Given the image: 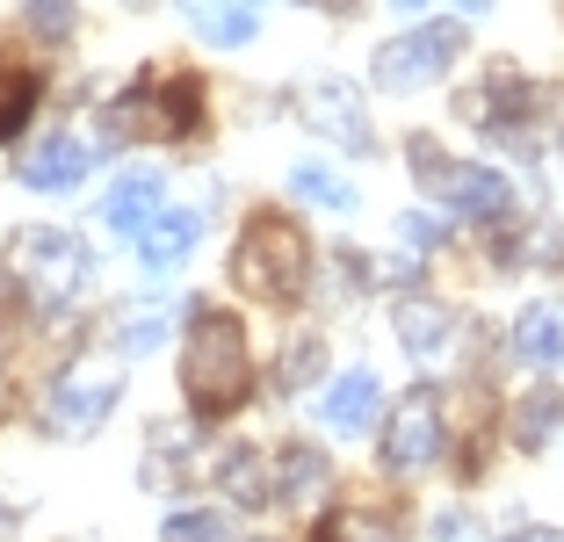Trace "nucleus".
Here are the masks:
<instances>
[{"instance_id": "obj_13", "label": "nucleus", "mask_w": 564, "mask_h": 542, "mask_svg": "<svg viewBox=\"0 0 564 542\" xmlns=\"http://www.w3.org/2000/svg\"><path fill=\"white\" fill-rule=\"evenodd\" d=\"M196 231H203V210H160L138 231V268L145 275H174L188 261V247H196Z\"/></svg>"}, {"instance_id": "obj_6", "label": "nucleus", "mask_w": 564, "mask_h": 542, "mask_svg": "<svg viewBox=\"0 0 564 542\" xmlns=\"http://www.w3.org/2000/svg\"><path fill=\"white\" fill-rule=\"evenodd\" d=\"M117 398H123V369L117 361H73L66 377L51 383V398H44V427L58 434V442H87V434L117 412Z\"/></svg>"}, {"instance_id": "obj_18", "label": "nucleus", "mask_w": 564, "mask_h": 542, "mask_svg": "<svg viewBox=\"0 0 564 542\" xmlns=\"http://www.w3.org/2000/svg\"><path fill=\"white\" fill-rule=\"evenodd\" d=\"M290 196H304L312 210H355V188L333 166H318V160H297L290 166Z\"/></svg>"}, {"instance_id": "obj_5", "label": "nucleus", "mask_w": 564, "mask_h": 542, "mask_svg": "<svg viewBox=\"0 0 564 542\" xmlns=\"http://www.w3.org/2000/svg\"><path fill=\"white\" fill-rule=\"evenodd\" d=\"M456 51H464V22H420V30L377 44L369 80H377L383 95H413V87H434L448 66H456Z\"/></svg>"}, {"instance_id": "obj_2", "label": "nucleus", "mask_w": 564, "mask_h": 542, "mask_svg": "<svg viewBox=\"0 0 564 542\" xmlns=\"http://www.w3.org/2000/svg\"><path fill=\"white\" fill-rule=\"evenodd\" d=\"M232 282L247 296H261V304H297L304 282H312V239H304L297 217L253 210L232 247Z\"/></svg>"}, {"instance_id": "obj_25", "label": "nucleus", "mask_w": 564, "mask_h": 542, "mask_svg": "<svg viewBox=\"0 0 564 542\" xmlns=\"http://www.w3.org/2000/svg\"><path fill=\"white\" fill-rule=\"evenodd\" d=\"M30 22H36V36H73V0H30Z\"/></svg>"}, {"instance_id": "obj_16", "label": "nucleus", "mask_w": 564, "mask_h": 542, "mask_svg": "<svg viewBox=\"0 0 564 542\" xmlns=\"http://www.w3.org/2000/svg\"><path fill=\"white\" fill-rule=\"evenodd\" d=\"M557 427H564V398L550 391V383H535L529 398L514 405V448H529V456H543L550 442H557Z\"/></svg>"}, {"instance_id": "obj_4", "label": "nucleus", "mask_w": 564, "mask_h": 542, "mask_svg": "<svg viewBox=\"0 0 564 542\" xmlns=\"http://www.w3.org/2000/svg\"><path fill=\"white\" fill-rule=\"evenodd\" d=\"M413 174L427 181V196H442L448 210L470 217V225H507V217H514V188H507V174L470 166V160H448V152L427 145V138L413 145Z\"/></svg>"}, {"instance_id": "obj_24", "label": "nucleus", "mask_w": 564, "mask_h": 542, "mask_svg": "<svg viewBox=\"0 0 564 542\" xmlns=\"http://www.w3.org/2000/svg\"><path fill=\"white\" fill-rule=\"evenodd\" d=\"M318 542H399L383 521H369V513H340V521H326V535Z\"/></svg>"}, {"instance_id": "obj_14", "label": "nucleus", "mask_w": 564, "mask_h": 542, "mask_svg": "<svg viewBox=\"0 0 564 542\" xmlns=\"http://www.w3.org/2000/svg\"><path fill=\"white\" fill-rule=\"evenodd\" d=\"M377 405H383L377 369H348V377H333V391H326V405H318V420H326L333 434H369V427H377Z\"/></svg>"}, {"instance_id": "obj_21", "label": "nucleus", "mask_w": 564, "mask_h": 542, "mask_svg": "<svg viewBox=\"0 0 564 542\" xmlns=\"http://www.w3.org/2000/svg\"><path fill=\"white\" fill-rule=\"evenodd\" d=\"M30 109H36V80L15 66H0V138H15L30 123Z\"/></svg>"}, {"instance_id": "obj_19", "label": "nucleus", "mask_w": 564, "mask_h": 542, "mask_svg": "<svg viewBox=\"0 0 564 542\" xmlns=\"http://www.w3.org/2000/svg\"><path fill=\"white\" fill-rule=\"evenodd\" d=\"M268 477H275V470H268L253 448H232V456L217 463V485H225L239 507H268V499H275V492H268Z\"/></svg>"}, {"instance_id": "obj_12", "label": "nucleus", "mask_w": 564, "mask_h": 542, "mask_svg": "<svg viewBox=\"0 0 564 542\" xmlns=\"http://www.w3.org/2000/svg\"><path fill=\"white\" fill-rule=\"evenodd\" d=\"M391 326H399V347L413 361H442L448 340H456V312L434 304V296H405L399 312H391Z\"/></svg>"}, {"instance_id": "obj_26", "label": "nucleus", "mask_w": 564, "mask_h": 542, "mask_svg": "<svg viewBox=\"0 0 564 542\" xmlns=\"http://www.w3.org/2000/svg\"><path fill=\"white\" fill-rule=\"evenodd\" d=\"M399 239H405V247H442V217L405 210V217H399Z\"/></svg>"}, {"instance_id": "obj_22", "label": "nucleus", "mask_w": 564, "mask_h": 542, "mask_svg": "<svg viewBox=\"0 0 564 542\" xmlns=\"http://www.w3.org/2000/svg\"><path fill=\"white\" fill-rule=\"evenodd\" d=\"M318 369H326V347H318V340H290V347H282L275 383H282V391H312Z\"/></svg>"}, {"instance_id": "obj_9", "label": "nucleus", "mask_w": 564, "mask_h": 542, "mask_svg": "<svg viewBox=\"0 0 564 542\" xmlns=\"http://www.w3.org/2000/svg\"><path fill=\"white\" fill-rule=\"evenodd\" d=\"M101 145H109V138H80V131L36 138V145L22 152V181L44 188V196H66V188H80V181H87V166L101 160Z\"/></svg>"}, {"instance_id": "obj_28", "label": "nucleus", "mask_w": 564, "mask_h": 542, "mask_svg": "<svg viewBox=\"0 0 564 542\" xmlns=\"http://www.w3.org/2000/svg\"><path fill=\"white\" fill-rule=\"evenodd\" d=\"M507 542H564V528H514Z\"/></svg>"}, {"instance_id": "obj_20", "label": "nucleus", "mask_w": 564, "mask_h": 542, "mask_svg": "<svg viewBox=\"0 0 564 542\" xmlns=\"http://www.w3.org/2000/svg\"><path fill=\"white\" fill-rule=\"evenodd\" d=\"M166 333H174V312H166V304H131V312L117 318V355H152Z\"/></svg>"}, {"instance_id": "obj_15", "label": "nucleus", "mask_w": 564, "mask_h": 542, "mask_svg": "<svg viewBox=\"0 0 564 542\" xmlns=\"http://www.w3.org/2000/svg\"><path fill=\"white\" fill-rule=\"evenodd\" d=\"M326 485H333V470H326V456H318L312 442H290L275 456V499L282 507H318Z\"/></svg>"}, {"instance_id": "obj_1", "label": "nucleus", "mask_w": 564, "mask_h": 542, "mask_svg": "<svg viewBox=\"0 0 564 542\" xmlns=\"http://www.w3.org/2000/svg\"><path fill=\"white\" fill-rule=\"evenodd\" d=\"M182 391L203 420L247 405L253 391V355H247V326L217 304H188V340H182Z\"/></svg>"}, {"instance_id": "obj_11", "label": "nucleus", "mask_w": 564, "mask_h": 542, "mask_svg": "<svg viewBox=\"0 0 564 542\" xmlns=\"http://www.w3.org/2000/svg\"><path fill=\"white\" fill-rule=\"evenodd\" d=\"M174 8H182V22L217 51H239V44L261 36V0H174Z\"/></svg>"}, {"instance_id": "obj_17", "label": "nucleus", "mask_w": 564, "mask_h": 542, "mask_svg": "<svg viewBox=\"0 0 564 542\" xmlns=\"http://www.w3.org/2000/svg\"><path fill=\"white\" fill-rule=\"evenodd\" d=\"M514 347L529 361H564V304H529L514 318Z\"/></svg>"}, {"instance_id": "obj_23", "label": "nucleus", "mask_w": 564, "mask_h": 542, "mask_svg": "<svg viewBox=\"0 0 564 542\" xmlns=\"http://www.w3.org/2000/svg\"><path fill=\"white\" fill-rule=\"evenodd\" d=\"M166 542H239V528L225 513H174L166 521Z\"/></svg>"}, {"instance_id": "obj_7", "label": "nucleus", "mask_w": 564, "mask_h": 542, "mask_svg": "<svg viewBox=\"0 0 564 542\" xmlns=\"http://www.w3.org/2000/svg\"><path fill=\"white\" fill-rule=\"evenodd\" d=\"M297 116H304V131L333 138L340 152H369L377 145L362 95H355V80H340V73H304L297 80Z\"/></svg>"}, {"instance_id": "obj_3", "label": "nucleus", "mask_w": 564, "mask_h": 542, "mask_svg": "<svg viewBox=\"0 0 564 542\" xmlns=\"http://www.w3.org/2000/svg\"><path fill=\"white\" fill-rule=\"evenodd\" d=\"M87 275H95L87 247L58 225H22L15 239H8V282L30 296L36 312H66L73 296L87 290Z\"/></svg>"}, {"instance_id": "obj_30", "label": "nucleus", "mask_w": 564, "mask_h": 542, "mask_svg": "<svg viewBox=\"0 0 564 542\" xmlns=\"http://www.w3.org/2000/svg\"><path fill=\"white\" fill-rule=\"evenodd\" d=\"M391 8H399V15H413V8H434V0H391Z\"/></svg>"}, {"instance_id": "obj_8", "label": "nucleus", "mask_w": 564, "mask_h": 542, "mask_svg": "<svg viewBox=\"0 0 564 542\" xmlns=\"http://www.w3.org/2000/svg\"><path fill=\"white\" fill-rule=\"evenodd\" d=\"M448 442V412L434 391H405L399 405H391V420H383V470H427L434 456H442Z\"/></svg>"}, {"instance_id": "obj_29", "label": "nucleus", "mask_w": 564, "mask_h": 542, "mask_svg": "<svg viewBox=\"0 0 564 542\" xmlns=\"http://www.w3.org/2000/svg\"><path fill=\"white\" fill-rule=\"evenodd\" d=\"M304 8H326V15H355V0H304Z\"/></svg>"}, {"instance_id": "obj_10", "label": "nucleus", "mask_w": 564, "mask_h": 542, "mask_svg": "<svg viewBox=\"0 0 564 542\" xmlns=\"http://www.w3.org/2000/svg\"><path fill=\"white\" fill-rule=\"evenodd\" d=\"M166 210V174H152V166H131V174L109 181V196H101V225L109 231H145L152 217Z\"/></svg>"}, {"instance_id": "obj_27", "label": "nucleus", "mask_w": 564, "mask_h": 542, "mask_svg": "<svg viewBox=\"0 0 564 542\" xmlns=\"http://www.w3.org/2000/svg\"><path fill=\"white\" fill-rule=\"evenodd\" d=\"M434 542H478V521L464 507H442L434 513Z\"/></svg>"}]
</instances>
